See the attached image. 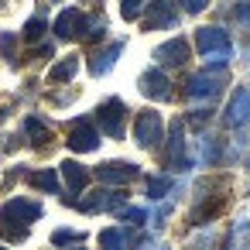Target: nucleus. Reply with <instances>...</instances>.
I'll return each instance as SVG.
<instances>
[{"label":"nucleus","instance_id":"nucleus-32","mask_svg":"<svg viewBox=\"0 0 250 250\" xmlns=\"http://www.w3.org/2000/svg\"><path fill=\"white\" fill-rule=\"evenodd\" d=\"M168 216H171V206H161V209H158V212H154V216H151V219H154V223H151V226H158V229H161V226H165V219H168Z\"/></svg>","mask_w":250,"mask_h":250},{"label":"nucleus","instance_id":"nucleus-11","mask_svg":"<svg viewBox=\"0 0 250 250\" xmlns=\"http://www.w3.org/2000/svg\"><path fill=\"white\" fill-rule=\"evenodd\" d=\"M223 120H226V127H243V124H250V86H236V89H233Z\"/></svg>","mask_w":250,"mask_h":250},{"label":"nucleus","instance_id":"nucleus-35","mask_svg":"<svg viewBox=\"0 0 250 250\" xmlns=\"http://www.w3.org/2000/svg\"><path fill=\"white\" fill-rule=\"evenodd\" d=\"M0 250H7V247H0Z\"/></svg>","mask_w":250,"mask_h":250},{"label":"nucleus","instance_id":"nucleus-25","mask_svg":"<svg viewBox=\"0 0 250 250\" xmlns=\"http://www.w3.org/2000/svg\"><path fill=\"white\" fill-rule=\"evenodd\" d=\"M117 219H120V223H130V226H144V223H147V212L137 209V206H120V209H117Z\"/></svg>","mask_w":250,"mask_h":250},{"label":"nucleus","instance_id":"nucleus-19","mask_svg":"<svg viewBox=\"0 0 250 250\" xmlns=\"http://www.w3.org/2000/svg\"><path fill=\"white\" fill-rule=\"evenodd\" d=\"M100 247L103 250H127V226H106L100 233Z\"/></svg>","mask_w":250,"mask_h":250},{"label":"nucleus","instance_id":"nucleus-16","mask_svg":"<svg viewBox=\"0 0 250 250\" xmlns=\"http://www.w3.org/2000/svg\"><path fill=\"white\" fill-rule=\"evenodd\" d=\"M124 55V42H113V45H106V48H100L93 59H89V72L93 76H106L113 65H117V59Z\"/></svg>","mask_w":250,"mask_h":250},{"label":"nucleus","instance_id":"nucleus-30","mask_svg":"<svg viewBox=\"0 0 250 250\" xmlns=\"http://www.w3.org/2000/svg\"><path fill=\"white\" fill-rule=\"evenodd\" d=\"M233 21H236V24H243V28H250V4H236Z\"/></svg>","mask_w":250,"mask_h":250},{"label":"nucleus","instance_id":"nucleus-34","mask_svg":"<svg viewBox=\"0 0 250 250\" xmlns=\"http://www.w3.org/2000/svg\"><path fill=\"white\" fill-rule=\"evenodd\" d=\"M52 4H62V0H52Z\"/></svg>","mask_w":250,"mask_h":250},{"label":"nucleus","instance_id":"nucleus-18","mask_svg":"<svg viewBox=\"0 0 250 250\" xmlns=\"http://www.w3.org/2000/svg\"><path fill=\"white\" fill-rule=\"evenodd\" d=\"M28 182L35 185V188H42V192H62V185H59V171L55 168H42V171H35V175H28Z\"/></svg>","mask_w":250,"mask_h":250},{"label":"nucleus","instance_id":"nucleus-10","mask_svg":"<svg viewBox=\"0 0 250 250\" xmlns=\"http://www.w3.org/2000/svg\"><path fill=\"white\" fill-rule=\"evenodd\" d=\"M223 206H226V195H223V188L216 192V195H206V192H199L195 195V209H192V226H209L219 212H223Z\"/></svg>","mask_w":250,"mask_h":250},{"label":"nucleus","instance_id":"nucleus-36","mask_svg":"<svg viewBox=\"0 0 250 250\" xmlns=\"http://www.w3.org/2000/svg\"><path fill=\"white\" fill-rule=\"evenodd\" d=\"M76 250H83V247H76Z\"/></svg>","mask_w":250,"mask_h":250},{"label":"nucleus","instance_id":"nucleus-1","mask_svg":"<svg viewBox=\"0 0 250 250\" xmlns=\"http://www.w3.org/2000/svg\"><path fill=\"white\" fill-rule=\"evenodd\" d=\"M42 212H45V209H42L38 199H24V195L7 199L4 206H0V233H4L7 240H14V243H21V240L28 236L31 223H35Z\"/></svg>","mask_w":250,"mask_h":250},{"label":"nucleus","instance_id":"nucleus-15","mask_svg":"<svg viewBox=\"0 0 250 250\" xmlns=\"http://www.w3.org/2000/svg\"><path fill=\"white\" fill-rule=\"evenodd\" d=\"M168 165L175 171L188 168V158H185V120H175L171 130H168Z\"/></svg>","mask_w":250,"mask_h":250},{"label":"nucleus","instance_id":"nucleus-14","mask_svg":"<svg viewBox=\"0 0 250 250\" xmlns=\"http://www.w3.org/2000/svg\"><path fill=\"white\" fill-rule=\"evenodd\" d=\"M127 202L124 192H113V188H100V192H89L86 199H76V206L83 212H103V209H120Z\"/></svg>","mask_w":250,"mask_h":250},{"label":"nucleus","instance_id":"nucleus-3","mask_svg":"<svg viewBox=\"0 0 250 250\" xmlns=\"http://www.w3.org/2000/svg\"><path fill=\"white\" fill-rule=\"evenodd\" d=\"M127 113H130V110H127V103L113 96V100H103V103L96 106V120H93V124H96L106 137L120 141V137L127 134Z\"/></svg>","mask_w":250,"mask_h":250},{"label":"nucleus","instance_id":"nucleus-2","mask_svg":"<svg viewBox=\"0 0 250 250\" xmlns=\"http://www.w3.org/2000/svg\"><path fill=\"white\" fill-rule=\"evenodd\" d=\"M195 48L206 59V65H212V69H223L233 59V42L223 28H199L195 31Z\"/></svg>","mask_w":250,"mask_h":250},{"label":"nucleus","instance_id":"nucleus-13","mask_svg":"<svg viewBox=\"0 0 250 250\" xmlns=\"http://www.w3.org/2000/svg\"><path fill=\"white\" fill-rule=\"evenodd\" d=\"M137 89H141L147 100H171V79H168L161 69H147V72H141Z\"/></svg>","mask_w":250,"mask_h":250},{"label":"nucleus","instance_id":"nucleus-27","mask_svg":"<svg viewBox=\"0 0 250 250\" xmlns=\"http://www.w3.org/2000/svg\"><path fill=\"white\" fill-rule=\"evenodd\" d=\"M151 4V0H120V14H124V21H137L141 18V11Z\"/></svg>","mask_w":250,"mask_h":250},{"label":"nucleus","instance_id":"nucleus-4","mask_svg":"<svg viewBox=\"0 0 250 250\" xmlns=\"http://www.w3.org/2000/svg\"><path fill=\"white\" fill-rule=\"evenodd\" d=\"M161 137H165V120H161V113H158V110H141L137 120H134V144L144 147V151H151V147L161 144Z\"/></svg>","mask_w":250,"mask_h":250},{"label":"nucleus","instance_id":"nucleus-8","mask_svg":"<svg viewBox=\"0 0 250 250\" xmlns=\"http://www.w3.org/2000/svg\"><path fill=\"white\" fill-rule=\"evenodd\" d=\"M223 89V76L212 69V72H195L185 79V96L188 100H212L216 93Z\"/></svg>","mask_w":250,"mask_h":250},{"label":"nucleus","instance_id":"nucleus-33","mask_svg":"<svg viewBox=\"0 0 250 250\" xmlns=\"http://www.w3.org/2000/svg\"><path fill=\"white\" fill-rule=\"evenodd\" d=\"M247 65H250V52H247Z\"/></svg>","mask_w":250,"mask_h":250},{"label":"nucleus","instance_id":"nucleus-31","mask_svg":"<svg viewBox=\"0 0 250 250\" xmlns=\"http://www.w3.org/2000/svg\"><path fill=\"white\" fill-rule=\"evenodd\" d=\"M188 124H192V127L209 124V110H192V113H188Z\"/></svg>","mask_w":250,"mask_h":250},{"label":"nucleus","instance_id":"nucleus-21","mask_svg":"<svg viewBox=\"0 0 250 250\" xmlns=\"http://www.w3.org/2000/svg\"><path fill=\"white\" fill-rule=\"evenodd\" d=\"M24 134H28V137H31V144H38V147L52 141V130H48V124H42L38 117H28V120H24Z\"/></svg>","mask_w":250,"mask_h":250},{"label":"nucleus","instance_id":"nucleus-23","mask_svg":"<svg viewBox=\"0 0 250 250\" xmlns=\"http://www.w3.org/2000/svg\"><path fill=\"white\" fill-rule=\"evenodd\" d=\"M45 31H48V21H45L42 14H35V18H28V24H24V42H42Z\"/></svg>","mask_w":250,"mask_h":250},{"label":"nucleus","instance_id":"nucleus-12","mask_svg":"<svg viewBox=\"0 0 250 250\" xmlns=\"http://www.w3.org/2000/svg\"><path fill=\"white\" fill-rule=\"evenodd\" d=\"M188 55H192V48H188V42H185V38H171V42H165V45H158V48H154V62H158V65H168V69L185 65V62H188Z\"/></svg>","mask_w":250,"mask_h":250},{"label":"nucleus","instance_id":"nucleus-9","mask_svg":"<svg viewBox=\"0 0 250 250\" xmlns=\"http://www.w3.org/2000/svg\"><path fill=\"white\" fill-rule=\"evenodd\" d=\"M141 175V168L134 165V161H103L100 168H96V178L103 182V185H127V182H134Z\"/></svg>","mask_w":250,"mask_h":250},{"label":"nucleus","instance_id":"nucleus-29","mask_svg":"<svg viewBox=\"0 0 250 250\" xmlns=\"http://www.w3.org/2000/svg\"><path fill=\"white\" fill-rule=\"evenodd\" d=\"M178 4H182V11H185V14H199V11H206V7H209V0H178Z\"/></svg>","mask_w":250,"mask_h":250},{"label":"nucleus","instance_id":"nucleus-6","mask_svg":"<svg viewBox=\"0 0 250 250\" xmlns=\"http://www.w3.org/2000/svg\"><path fill=\"white\" fill-rule=\"evenodd\" d=\"M147 14L141 18V28L144 31H165V28H175L178 24V11H175V4L171 0H154V4H147L144 7Z\"/></svg>","mask_w":250,"mask_h":250},{"label":"nucleus","instance_id":"nucleus-28","mask_svg":"<svg viewBox=\"0 0 250 250\" xmlns=\"http://www.w3.org/2000/svg\"><path fill=\"white\" fill-rule=\"evenodd\" d=\"M0 55H4L11 65L18 62V38H14L11 31H4V35H0Z\"/></svg>","mask_w":250,"mask_h":250},{"label":"nucleus","instance_id":"nucleus-20","mask_svg":"<svg viewBox=\"0 0 250 250\" xmlns=\"http://www.w3.org/2000/svg\"><path fill=\"white\" fill-rule=\"evenodd\" d=\"M76 72H79V59H76V55H69V59H62V62H55V65H52L48 83H69Z\"/></svg>","mask_w":250,"mask_h":250},{"label":"nucleus","instance_id":"nucleus-24","mask_svg":"<svg viewBox=\"0 0 250 250\" xmlns=\"http://www.w3.org/2000/svg\"><path fill=\"white\" fill-rule=\"evenodd\" d=\"M168 192H171V178L168 175H151L147 178V195L151 199H165Z\"/></svg>","mask_w":250,"mask_h":250},{"label":"nucleus","instance_id":"nucleus-22","mask_svg":"<svg viewBox=\"0 0 250 250\" xmlns=\"http://www.w3.org/2000/svg\"><path fill=\"white\" fill-rule=\"evenodd\" d=\"M219 158H223V141L202 137V141H199V161H202V165H216Z\"/></svg>","mask_w":250,"mask_h":250},{"label":"nucleus","instance_id":"nucleus-7","mask_svg":"<svg viewBox=\"0 0 250 250\" xmlns=\"http://www.w3.org/2000/svg\"><path fill=\"white\" fill-rule=\"evenodd\" d=\"M86 28H89V18H86L79 7L62 11V14L55 18V24H52L55 38H62V42H69V38H86Z\"/></svg>","mask_w":250,"mask_h":250},{"label":"nucleus","instance_id":"nucleus-26","mask_svg":"<svg viewBox=\"0 0 250 250\" xmlns=\"http://www.w3.org/2000/svg\"><path fill=\"white\" fill-rule=\"evenodd\" d=\"M83 240H86L83 229H55L52 233V243L55 247H69V243H83Z\"/></svg>","mask_w":250,"mask_h":250},{"label":"nucleus","instance_id":"nucleus-17","mask_svg":"<svg viewBox=\"0 0 250 250\" xmlns=\"http://www.w3.org/2000/svg\"><path fill=\"white\" fill-rule=\"evenodd\" d=\"M59 171H62V178H65L69 195H79V192L89 185V171H86L79 161H62V165H59Z\"/></svg>","mask_w":250,"mask_h":250},{"label":"nucleus","instance_id":"nucleus-5","mask_svg":"<svg viewBox=\"0 0 250 250\" xmlns=\"http://www.w3.org/2000/svg\"><path fill=\"white\" fill-rule=\"evenodd\" d=\"M72 151H79V154H86V151H96L100 147V127L89 120V117H79V120H72L69 124V141H65Z\"/></svg>","mask_w":250,"mask_h":250}]
</instances>
